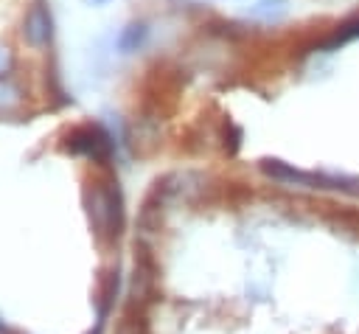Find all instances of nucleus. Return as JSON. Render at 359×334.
<instances>
[{
  "instance_id": "nucleus-5",
  "label": "nucleus",
  "mask_w": 359,
  "mask_h": 334,
  "mask_svg": "<svg viewBox=\"0 0 359 334\" xmlns=\"http://www.w3.org/2000/svg\"><path fill=\"white\" fill-rule=\"evenodd\" d=\"M14 87L11 84H6V81H0V104H11L14 101Z\"/></svg>"
},
{
  "instance_id": "nucleus-4",
  "label": "nucleus",
  "mask_w": 359,
  "mask_h": 334,
  "mask_svg": "<svg viewBox=\"0 0 359 334\" xmlns=\"http://www.w3.org/2000/svg\"><path fill=\"white\" fill-rule=\"evenodd\" d=\"M286 14V0H258V6H250V17L275 22Z\"/></svg>"
},
{
  "instance_id": "nucleus-6",
  "label": "nucleus",
  "mask_w": 359,
  "mask_h": 334,
  "mask_svg": "<svg viewBox=\"0 0 359 334\" xmlns=\"http://www.w3.org/2000/svg\"><path fill=\"white\" fill-rule=\"evenodd\" d=\"M3 70H6V53L0 51V73H3Z\"/></svg>"
},
{
  "instance_id": "nucleus-1",
  "label": "nucleus",
  "mask_w": 359,
  "mask_h": 334,
  "mask_svg": "<svg viewBox=\"0 0 359 334\" xmlns=\"http://www.w3.org/2000/svg\"><path fill=\"white\" fill-rule=\"evenodd\" d=\"M70 149L76 154H93V157H104L109 152V140L101 129L95 126H84V129H76L70 135Z\"/></svg>"
},
{
  "instance_id": "nucleus-2",
  "label": "nucleus",
  "mask_w": 359,
  "mask_h": 334,
  "mask_svg": "<svg viewBox=\"0 0 359 334\" xmlns=\"http://www.w3.org/2000/svg\"><path fill=\"white\" fill-rule=\"evenodd\" d=\"M22 31H25V39L34 48L48 45V39H50V17H48V11L42 6H34L28 11V17H25V28Z\"/></svg>"
},
{
  "instance_id": "nucleus-3",
  "label": "nucleus",
  "mask_w": 359,
  "mask_h": 334,
  "mask_svg": "<svg viewBox=\"0 0 359 334\" xmlns=\"http://www.w3.org/2000/svg\"><path fill=\"white\" fill-rule=\"evenodd\" d=\"M146 36H149V28H146L143 22H132V25H126V28L121 31V36H118V51H121V53H135L137 48H143Z\"/></svg>"
}]
</instances>
